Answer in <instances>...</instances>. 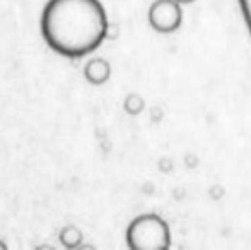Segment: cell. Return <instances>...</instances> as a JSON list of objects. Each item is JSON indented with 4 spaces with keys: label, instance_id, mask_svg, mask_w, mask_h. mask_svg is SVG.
Segmentation results:
<instances>
[{
    "label": "cell",
    "instance_id": "obj_1",
    "mask_svg": "<svg viewBox=\"0 0 251 250\" xmlns=\"http://www.w3.org/2000/svg\"><path fill=\"white\" fill-rule=\"evenodd\" d=\"M41 31L53 50L70 58L96 50L108 34V17L100 0H50Z\"/></svg>",
    "mask_w": 251,
    "mask_h": 250
},
{
    "label": "cell",
    "instance_id": "obj_6",
    "mask_svg": "<svg viewBox=\"0 0 251 250\" xmlns=\"http://www.w3.org/2000/svg\"><path fill=\"white\" fill-rule=\"evenodd\" d=\"M0 249H5V244H2V242H0Z\"/></svg>",
    "mask_w": 251,
    "mask_h": 250
},
{
    "label": "cell",
    "instance_id": "obj_4",
    "mask_svg": "<svg viewBox=\"0 0 251 250\" xmlns=\"http://www.w3.org/2000/svg\"><path fill=\"white\" fill-rule=\"evenodd\" d=\"M86 77L93 84H102L108 81L109 77V65L102 58H96V60H91L86 67Z\"/></svg>",
    "mask_w": 251,
    "mask_h": 250
},
{
    "label": "cell",
    "instance_id": "obj_2",
    "mask_svg": "<svg viewBox=\"0 0 251 250\" xmlns=\"http://www.w3.org/2000/svg\"><path fill=\"white\" fill-rule=\"evenodd\" d=\"M126 244L132 250H166L171 247L169 224L159 214L137 216L126 228Z\"/></svg>",
    "mask_w": 251,
    "mask_h": 250
},
{
    "label": "cell",
    "instance_id": "obj_5",
    "mask_svg": "<svg viewBox=\"0 0 251 250\" xmlns=\"http://www.w3.org/2000/svg\"><path fill=\"white\" fill-rule=\"evenodd\" d=\"M178 2L181 3V5H188V3H193L195 0H178Z\"/></svg>",
    "mask_w": 251,
    "mask_h": 250
},
{
    "label": "cell",
    "instance_id": "obj_3",
    "mask_svg": "<svg viewBox=\"0 0 251 250\" xmlns=\"http://www.w3.org/2000/svg\"><path fill=\"white\" fill-rule=\"evenodd\" d=\"M147 19L151 28L157 33H175L183 24L181 3L178 0H154L147 12Z\"/></svg>",
    "mask_w": 251,
    "mask_h": 250
}]
</instances>
